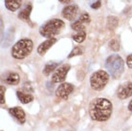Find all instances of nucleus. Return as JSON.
Returning a JSON list of instances; mask_svg holds the SVG:
<instances>
[{
	"instance_id": "nucleus-1",
	"label": "nucleus",
	"mask_w": 132,
	"mask_h": 131,
	"mask_svg": "<svg viewBox=\"0 0 132 131\" xmlns=\"http://www.w3.org/2000/svg\"><path fill=\"white\" fill-rule=\"evenodd\" d=\"M112 102L105 98H97L89 105V115L93 121H105L112 114Z\"/></svg>"
},
{
	"instance_id": "nucleus-2",
	"label": "nucleus",
	"mask_w": 132,
	"mask_h": 131,
	"mask_svg": "<svg viewBox=\"0 0 132 131\" xmlns=\"http://www.w3.org/2000/svg\"><path fill=\"white\" fill-rule=\"evenodd\" d=\"M105 67L113 79H119L125 71V62L119 55L114 54L107 58Z\"/></svg>"
},
{
	"instance_id": "nucleus-3",
	"label": "nucleus",
	"mask_w": 132,
	"mask_h": 131,
	"mask_svg": "<svg viewBox=\"0 0 132 131\" xmlns=\"http://www.w3.org/2000/svg\"><path fill=\"white\" fill-rule=\"evenodd\" d=\"M34 42L30 38H22L18 40L12 48V56L15 59H23L31 54Z\"/></svg>"
},
{
	"instance_id": "nucleus-4",
	"label": "nucleus",
	"mask_w": 132,
	"mask_h": 131,
	"mask_svg": "<svg viewBox=\"0 0 132 131\" xmlns=\"http://www.w3.org/2000/svg\"><path fill=\"white\" fill-rule=\"evenodd\" d=\"M65 24L62 20L60 19H51L48 22H46L43 26L40 27L39 33L44 37H53L56 35L61 32V30L64 28Z\"/></svg>"
},
{
	"instance_id": "nucleus-5",
	"label": "nucleus",
	"mask_w": 132,
	"mask_h": 131,
	"mask_svg": "<svg viewBox=\"0 0 132 131\" xmlns=\"http://www.w3.org/2000/svg\"><path fill=\"white\" fill-rule=\"evenodd\" d=\"M109 80L108 74L103 71L99 70L97 72L93 73L91 78H90V85L91 88L95 91H101L104 88Z\"/></svg>"
},
{
	"instance_id": "nucleus-6",
	"label": "nucleus",
	"mask_w": 132,
	"mask_h": 131,
	"mask_svg": "<svg viewBox=\"0 0 132 131\" xmlns=\"http://www.w3.org/2000/svg\"><path fill=\"white\" fill-rule=\"evenodd\" d=\"M70 65L69 64H63L60 67L56 70V72L54 73L52 76V82L53 83H60V82H63L66 79L67 73L69 71Z\"/></svg>"
},
{
	"instance_id": "nucleus-7",
	"label": "nucleus",
	"mask_w": 132,
	"mask_h": 131,
	"mask_svg": "<svg viewBox=\"0 0 132 131\" xmlns=\"http://www.w3.org/2000/svg\"><path fill=\"white\" fill-rule=\"evenodd\" d=\"M74 91V85L68 82H63L61 83L56 91V96L57 98L62 99V100H67L69 95Z\"/></svg>"
},
{
	"instance_id": "nucleus-8",
	"label": "nucleus",
	"mask_w": 132,
	"mask_h": 131,
	"mask_svg": "<svg viewBox=\"0 0 132 131\" xmlns=\"http://www.w3.org/2000/svg\"><path fill=\"white\" fill-rule=\"evenodd\" d=\"M117 96L120 100H126L132 96V82L122 83L117 90Z\"/></svg>"
},
{
	"instance_id": "nucleus-9",
	"label": "nucleus",
	"mask_w": 132,
	"mask_h": 131,
	"mask_svg": "<svg viewBox=\"0 0 132 131\" xmlns=\"http://www.w3.org/2000/svg\"><path fill=\"white\" fill-rule=\"evenodd\" d=\"M79 7L77 5H69V6L65 7L64 9L61 12V14L62 17L65 18V19L69 20V21H72L78 17V13H79Z\"/></svg>"
},
{
	"instance_id": "nucleus-10",
	"label": "nucleus",
	"mask_w": 132,
	"mask_h": 131,
	"mask_svg": "<svg viewBox=\"0 0 132 131\" xmlns=\"http://www.w3.org/2000/svg\"><path fill=\"white\" fill-rule=\"evenodd\" d=\"M9 113L14 119H16L18 122L21 125H23L26 121V114H25L23 109H21L20 107H12L9 109Z\"/></svg>"
},
{
	"instance_id": "nucleus-11",
	"label": "nucleus",
	"mask_w": 132,
	"mask_h": 131,
	"mask_svg": "<svg viewBox=\"0 0 132 131\" xmlns=\"http://www.w3.org/2000/svg\"><path fill=\"white\" fill-rule=\"evenodd\" d=\"M56 42V38H55V37H50V38L45 40L44 42H42L37 47V53L39 54L40 56H44L47 53V51Z\"/></svg>"
},
{
	"instance_id": "nucleus-12",
	"label": "nucleus",
	"mask_w": 132,
	"mask_h": 131,
	"mask_svg": "<svg viewBox=\"0 0 132 131\" xmlns=\"http://www.w3.org/2000/svg\"><path fill=\"white\" fill-rule=\"evenodd\" d=\"M4 81L8 83V84H11V85H17L20 81V77L16 73L11 72L5 77Z\"/></svg>"
},
{
	"instance_id": "nucleus-13",
	"label": "nucleus",
	"mask_w": 132,
	"mask_h": 131,
	"mask_svg": "<svg viewBox=\"0 0 132 131\" xmlns=\"http://www.w3.org/2000/svg\"><path fill=\"white\" fill-rule=\"evenodd\" d=\"M22 4V0H5V6L7 10L11 12H15L20 8Z\"/></svg>"
},
{
	"instance_id": "nucleus-14",
	"label": "nucleus",
	"mask_w": 132,
	"mask_h": 131,
	"mask_svg": "<svg viewBox=\"0 0 132 131\" xmlns=\"http://www.w3.org/2000/svg\"><path fill=\"white\" fill-rule=\"evenodd\" d=\"M16 96L18 100L20 101L21 103H23V104H27V103H30L31 102H33L34 101V97L30 94H25L23 92L21 91H17L16 92Z\"/></svg>"
},
{
	"instance_id": "nucleus-15",
	"label": "nucleus",
	"mask_w": 132,
	"mask_h": 131,
	"mask_svg": "<svg viewBox=\"0 0 132 131\" xmlns=\"http://www.w3.org/2000/svg\"><path fill=\"white\" fill-rule=\"evenodd\" d=\"M32 12V6L28 5V6L21 11L18 13V18L23 21H27V22H30V13Z\"/></svg>"
},
{
	"instance_id": "nucleus-16",
	"label": "nucleus",
	"mask_w": 132,
	"mask_h": 131,
	"mask_svg": "<svg viewBox=\"0 0 132 131\" xmlns=\"http://www.w3.org/2000/svg\"><path fill=\"white\" fill-rule=\"evenodd\" d=\"M118 24H119V20H118L117 17H107V20H106V28L108 30H110V31L115 30L118 27Z\"/></svg>"
},
{
	"instance_id": "nucleus-17",
	"label": "nucleus",
	"mask_w": 132,
	"mask_h": 131,
	"mask_svg": "<svg viewBox=\"0 0 132 131\" xmlns=\"http://www.w3.org/2000/svg\"><path fill=\"white\" fill-rule=\"evenodd\" d=\"M57 65H59V62L47 63L46 65H45V67H44V69H43V74H44V75H46V76H49L50 74L55 70V69H56Z\"/></svg>"
},
{
	"instance_id": "nucleus-18",
	"label": "nucleus",
	"mask_w": 132,
	"mask_h": 131,
	"mask_svg": "<svg viewBox=\"0 0 132 131\" xmlns=\"http://www.w3.org/2000/svg\"><path fill=\"white\" fill-rule=\"evenodd\" d=\"M72 38L78 43L83 42L86 38V32L85 31H79V32H77L75 35H73L72 36Z\"/></svg>"
},
{
	"instance_id": "nucleus-19",
	"label": "nucleus",
	"mask_w": 132,
	"mask_h": 131,
	"mask_svg": "<svg viewBox=\"0 0 132 131\" xmlns=\"http://www.w3.org/2000/svg\"><path fill=\"white\" fill-rule=\"evenodd\" d=\"M71 27H72V29L74 30V31H76V32L85 31V27H84V25H83V23L81 22V21H79V20H78V21L73 23L72 25H71Z\"/></svg>"
},
{
	"instance_id": "nucleus-20",
	"label": "nucleus",
	"mask_w": 132,
	"mask_h": 131,
	"mask_svg": "<svg viewBox=\"0 0 132 131\" xmlns=\"http://www.w3.org/2000/svg\"><path fill=\"white\" fill-rule=\"evenodd\" d=\"M109 47H110V49L113 50V51H115V52H118L120 50V42L118 41V39H112L110 42H109Z\"/></svg>"
},
{
	"instance_id": "nucleus-21",
	"label": "nucleus",
	"mask_w": 132,
	"mask_h": 131,
	"mask_svg": "<svg viewBox=\"0 0 132 131\" xmlns=\"http://www.w3.org/2000/svg\"><path fill=\"white\" fill-rule=\"evenodd\" d=\"M79 55H82V50L80 49L79 47H76V48H74V49L72 50V52L70 53V55L68 56V58L71 59L72 56H79Z\"/></svg>"
},
{
	"instance_id": "nucleus-22",
	"label": "nucleus",
	"mask_w": 132,
	"mask_h": 131,
	"mask_svg": "<svg viewBox=\"0 0 132 131\" xmlns=\"http://www.w3.org/2000/svg\"><path fill=\"white\" fill-rule=\"evenodd\" d=\"M79 21H81L82 23H90V17L88 13H82L80 17H79Z\"/></svg>"
},
{
	"instance_id": "nucleus-23",
	"label": "nucleus",
	"mask_w": 132,
	"mask_h": 131,
	"mask_svg": "<svg viewBox=\"0 0 132 131\" xmlns=\"http://www.w3.org/2000/svg\"><path fill=\"white\" fill-rule=\"evenodd\" d=\"M0 89H1V93H0V103H1V105H3L5 103V87L3 85H1Z\"/></svg>"
},
{
	"instance_id": "nucleus-24",
	"label": "nucleus",
	"mask_w": 132,
	"mask_h": 131,
	"mask_svg": "<svg viewBox=\"0 0 132 131\" xmlns=\"http://www.w3.org/2000/svg\"><path fill=\"white\" fill-rule=\"evenodd\" d=\"M126 64H127V66H128L129 68H132V54L127 56V59H126Z\"/></svg>"
},
{
	"instance_id": "nucleus-25",
	"label": "nucleus",
	"mask_w": 132,
	"mask_h": 131,
	"mask_svg": "<svg viewBox=\"0 0 132 131\" xmlns=\"http://www.w3.org/2000/svg\"><path fill=\"white\" fill-rule=\"evenodd\" d=\"M91 8L92 9H99V8H101V0H97V2H95L94 4H92L91 5Z\"/></svg>"
},
{
	"instance_id": "nucleus-26",
	"label": "nucleus",
	"mask_w": 132,
	"mask_h": 131,
	"mask_svg": "<svg viewBox=\"0 0 132 131\" xmlns=\"http://www.w3.org/2000/svg\"><path fill=\"white\" fill-rule=\"evenodd\" d=\"M73 0H60V2H61V3H64V4H68L70 3V2H72Z\"/></svg>"
},
{
	"instance_id": "nucleus-27",
	"label": "nucleus",
	"mask_w": 132,
	"mask_h": 131,
	"mask_svg": "<svg viewBox=\"0 0 132 131\" xmlns=\"http://www.w3.org/2000/svg\"><path fill=\"white\" fill-rule=\"evenodd\" d=\"M128 110L132 112V100L130 101V102H129V104H128Z\"/></svg>"
},
{
	"instance_id": "nucleus-28",
	"label": "nucleus",
	"mask_w": 132,
	"mask_h": 131,
	"mask_svg": "<svg viewBox=\"0 0 132 131\" xmlns=\"http://www.w3.org/2000/svg\"><path fill=\"white\" fill-rule=\"evenodd\" d=\"M1 131H3V130H1Z\"/></svg>"
}]
</instances>
